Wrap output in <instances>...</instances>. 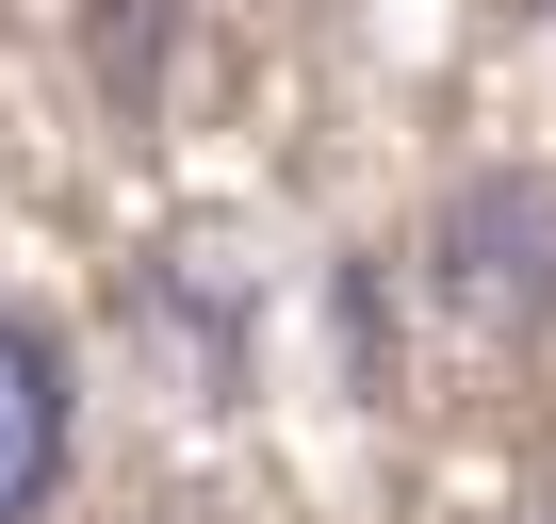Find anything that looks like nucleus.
I'll use <instances>...</instances> for the list:
<instances>
[{
  "label": "nucleus",
  "instance_id": "nucleus-2",
  "mask_svg": "<svg viewBox=\"0 0 556 524\" xmlns=\"http://www.w3.org/2000/svg\"><path fill=\"white\" fill-rule=\"evenodd\" d=\"M66 426H83L66 345H50L34 312H0V524H34V508L66 491Z\"/></svg>",
  "mask_w": 556,
  "mask_h": 524
},
{
  "label": "nucleus",
  "instance_id": "nucleus-1",
  "mask_svg": "<svg viewBox=\"0 0 556 524\" xmlns=\"http://www.w3.org/2000/svg\"><path fill=\"white\" fill-rule=\"evenodd\" d=\"M442 296L475 328H556V180H458L442 197Z\"/></svg>",
  "mask_w": 556,
  "mask_h": 524
}]
</instances>
